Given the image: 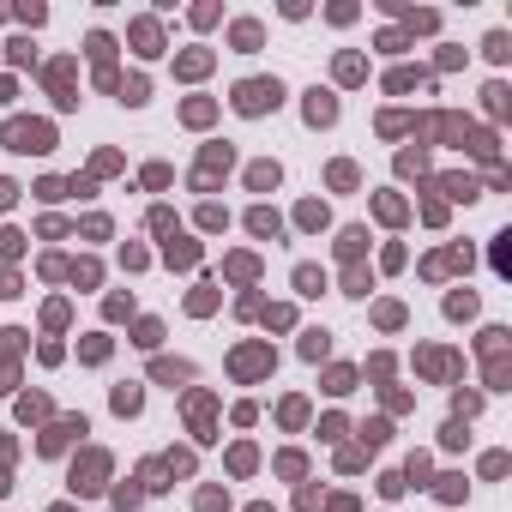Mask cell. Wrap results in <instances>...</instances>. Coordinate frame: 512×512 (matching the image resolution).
<instances>
[{"label": "cell", "instance_id": "6da1fadb", "mask_svg": "<svg viewBox=\"0 0 512 512\" xmlns=\"http://www.w3.org/2000/svg\"><path fill=\"white\" fill-rule=\"evenodd\" d=\"M266 103H278V85H241V109H247V115L266 109Z\"/></svg>", "mask_w": 512, "mask_h": 512}]
</instances>
